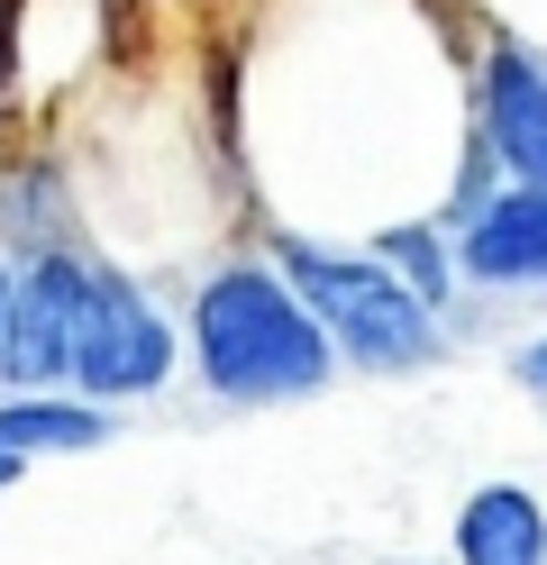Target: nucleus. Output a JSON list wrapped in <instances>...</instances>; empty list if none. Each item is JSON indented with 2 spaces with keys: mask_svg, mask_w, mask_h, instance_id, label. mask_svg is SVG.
<instances>
[{
  "mask_svg": "<svg viewBox=\"0 0 547 565\" xmlns=\"http://www.w3.org/2000/svg\"><path fill=\"white\" fill-rule=\"evenodd\" d=\"M192 365L219 402H319L338 383V347H328L319 310L292 292L283 265H219L192 292Z\"/></svg>",
  "mask_w": 547,
  "mask_h": 565,
  "instance_id": "1",
  "label": "nucleus"
},
{
  "mask_svg": "<svg viewBox=\"0 0 547 565\" xmlns=\"http://www.w3.org/2000/svg\"><path fill=\"white\" fill-rule=\"evenodd\" d=\"M274 265L292 274V292L319 310L338 365H356V374H420V365L448 356L438 310H429L383 256H328V246H311V237H283Z\"/></svg>",
  "mask_w": 547,
  "mask_h": 565,
  "instance_id": "2",
  "label": "nucleus"
},
{
  "mask_svg": "<svg viewBox=\"0 0 547 565\" xmlns=\"http://www.w3.org/2000/svg\"><path fill=\"white\" fill-rule=\"evenodd\" d=\"M173 383V320L137 292L128 274L92 265V310H83V347H73V393L83 402H137Z\"/></svg>",
  "mask_w": 547,
  "mask_h": 565,
  "instance_id": "3",
  "label": "nucleus"
},
{
  "mask_svg": "<svg viewBox=\"0 0 547 565\" xmlns=\"http://www.w3.org/2000/svg\"><path fill=\"white\" fill-rule=\"evenodd\" d=\"M83 310H92V265L64 256V246H36L10 282V347H0V374L19 393H55L73 383V347H83Z\"/></svg>",
  "mask_w": 547,
  "mask_h": 565,
  "instance_id": "4",
  "label": "nucleus"
},
{
  "mask_svg": "<svg viewBox=\"0 0 547 565\" xmlns=\"http://www.w3.org/2000/svg\"><path fill=\"white\" fill-rule=\"evenodd\" d=\"M456 274L484 292H547V183H502L456 210Z\"/></svg>",
  "mask_w": 547,
  "mask_h": 565,
  "instance_id": "5",
  "label": "nucleus"
},
{
  "mask_svg": "<svg viewBox=\"0 0 547 565\" xmlns=\"http://www.w3.org/2000/svg\"><path fill=\"white\" fill-rule=\"evenodd\" d=\"M474 110H484V147L502 156L511 183H547V64L529 46H493L484 55Z\"/></svg>",
  "mask_w": 547,
  "mask_h": 565,
  "instance_id": "6",
  "label": "nucleus"
},
{
  "mask_svg": "<svg viewBox=\"0 0 547 565\" xmlns=\"http://www.w3.org/2000/svg\"><path fill=\"white\" fill-rule=\"evenodd\" d=\"M456 565H547V502L529 483H484L456 511Z\"/></svg>",
  "mask_w": 547,
  "mask_h": 565,
  "instance_id": "7",
  "label": "nucleus"
},
{
  "mask_svg": "<svg viewBox=\"0 0 547 565\" xmlns=\"http://www.w3.org/2000/svg\"><path fill=\"white\" fill-rule=\"evenodd\" d=\"M109 402H73V393H10L0 402V447L10 456H92L109 447Z\"/></svg>",
  "mask_w": 547,
  "mask_h": 565,
  "instance_id": "8",
  "label": "nucleus"
},
{
  "mask_svg": "<svg viewBox=\"0 0 547 565\" xmlns=\"http://www.w3.org/2000/svg\"><path fill=\"white\" fill-rule=\"evenodd\" d=\"M383 265L411 282L429 310H448V265H456V246L438 237V228H383Z\"/></svg>",
  "mask_w": 547,
  "mask_h": 565,
  "instance_id": "9",
  "label": "nucleus"
},
{
  "mask_svg": "<svg viewBox=\"0 0 547 565\" xmlns=\"http://www.w3.org/2000/svg\"><path fill=\"white\" fill-rule=\"evenodd\" d=\"M511 383H520L529 402H547V338H529L520 356H511Z\"/></svg>",
  "mask_w": 547,
  "mask_h": 565,
  "instance_id": "10",
  "label": "nucleus"
},
{
  "mask_svg": "<svg viewBox=\"0 0 547 565\" xmlns=\"http://www.w3.org/2000/svg\"><path fill=\"white\" fill-rule=\"evenodd\" d=\"M10 282H19V265H0V347H10Z\"/></svg>",
  "mask_w": 547,
  "mask_h": 565,
  "instance_id": "11",
  "label": "nucleus"
},
{
  "mask_svg": "<svg viewBox=\"0 0 547 565\" xmlns=\"http://www.w3.org/2000/svg\"><path fill=\"white\" fill-rule=\"evenodd\" d=\"M19 475H28V456H10V447H0V492H10Z\"/></svg>",
  "mask_w": 547,
  "mask_h": 565,
  "instance_id": "12",
  "label": "nucleus"
}]
</instances>
